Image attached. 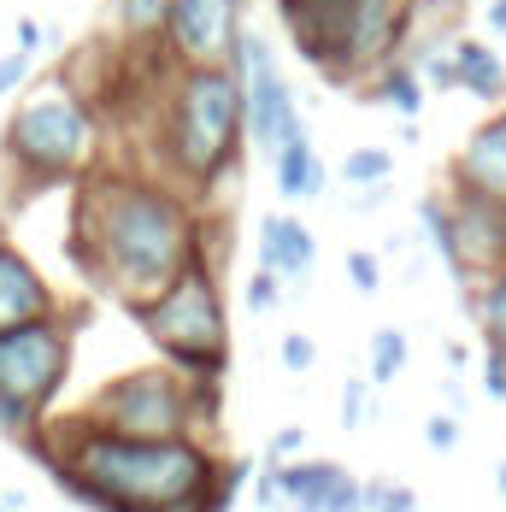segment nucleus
Wrapping results in <instances>:
<instances>
[{
	"instance_id": "obj_1",
	"label": "nucleus",
	"mask_w": 506,
	"mask_h": 512,
	"mask_svg": "<svg viewBox=\"0 0 506 512\" xmlns=\"http://www.w3.org/2000/svg\"><path fill=\"white\" fill-rule=\"evenodd\" d=\"M77 259L95 265L130 307H142L189 259H201V230L177 189L112 171L89 183L77 206Z\"/></svg>"
},
{
	"instance_id": "obj_2",
	"label": "nucleus",
	"mask_w": 506,
	"mask_h": 512,
	"mask_svg": "<svg viewBox=\"0 0 506 512\" xmlns=\"http://www.w3.org/2000/svg\"><path fill=\"white\" fill-rule=\"evenodd\" d=\"M48 477L95 512H206L224 507L212 495V460L183 436H77L71 460H48Z\"/></svg>"
},
{
	"instance_id": "obj_3",
	"label": "nucleus",
	"mask_w": 506,
	"mask_h": 512,
	"mask_svg": "<svg viewBox=\"0 0 506 512\" xmlns=\"http://www.w3.org/2000/svg\"><path fill=\"white\" fill-rule=\"evenodd\" d=\"M159 148L171 177H183L189 189H212L242 159L248 136H242V89L230 59L171 65L165 106H159Z\"/></svg>"
},
{
	"instance_id": "obj_4",
	"label": "nucleus",
	"mask_w": 506,
	"mask_h": 512,
	"mask_svg": "<svg viewBox=\"0 0 506 512\" xmlns=\"http://www.w3.org/2000/svg\"><path fill=\"white\" fill-rule=\"evenodd\" d=\"M283 30L306 65L330 83H365L383 59L406 48V0H277Z\"/></svg>"
},
{
	"instance_id": "obj_5",
	"label": "nucleus",
	"mask_w": 506,
	"mask_h": 512,
	"mask_svg": "<svg viewBox=\"0 0 506 512\" xmlns=\"http://www.w3.org/2000/svg\"><path fill=\"white\" fill-rule=\"evenodd\" d=\"M95 142H101V118L89 95L77 83H42L36 95L12 106L6 118V165H18L30 183H65V177H83L95 165Z\"/></svg>"
},
{
	"instance_id": "obj_6",
	"label": "nucleus",
	"mask_w": 506,
	"mask_h": 512,
	"mask_svg": "<svg viewBox=\"0 0 506 512\" xmlns=\"http://www.w3.org/2000/svg\"><path fill=\"white\" fill-rule=\"evenodd\" d=\"M142 330L159 342V354L189 377H218L224 354H230V318H224V295L212 283V265L189 259L153 301H142Z\"/></svg>"
},
{
	"instance_id": "obj_7",
	"label": "nucleus",
	"mask_w": 506,
	"mask_h": 512,
	"mask_svg": "<svg viewBox=\"0 0 506 512\" xmlns=\"http://www.w3.org/2000/svg\"><path fill=\"white\" fill-rule=\"evenodd\" d=\"M71 371V330L59 318H24L0 330V430H30Z\"/></svg>"
},
{
	"instance_id": "obj_8",
	"label": "nucleus",
	"mask_w": 506,
	"mask_h": 512,
	"mask_svg": "<svg viewBox=\"0 0 506 512\" xmlns=\"http://www.w3.org/2000/svg\"><path fill=\"white\" fill-rule=\"evenodd\" d=\"M230 71H236V89H242V136H248L253 154H277L295 130H301V95H295V83H289V71H283V59L277 48L259 36V30H236V42H230Z\"/></svg>"
},
{
	"instance_id": "obj_9",
	"label": "nucleus",
	"mask_w": 506,
	"mask_h": 512,
	"mask_svg": "<svg viewBox=\"0 0 506 512\" xmlns=\"http://www.w3.org/2000/svg\"><path fill=\"white\" fill-rule=\"evenodd\" d=\"M101 430L118 436H183L195 418V395L183 389L177 371H130L101 389Z\"/></svg>"
},
{
	"instance_id": "obj_10",
	"label": "nucleus",
	"mask_w": 506,
	"mask_h": 512,
	"mask_svg": "<svg viewBox=\"0 0 506 512\" xmlns=\"http://www.w3.org/2000/svg\"><path fill=\"white\" fill-rule=\"evenodd\" d=\"M242 0H171L165 12V42L171 65H206V59H224L236 30H242Z\"/></svg>"
},
{
	"instance_id": "obj_11",
	"label": "nucleus",
	"mask_w": 506,
	"mask_h": 512,
	"mask_svg": "<svg viewBox=\"0 0 506 512\" xmlns=\"http://www.w3.org/2000/svg\"><path fill=\"white\" fill-rule=\"evenodd\" d=\"M448 218H454L459 277H471V271H501V265H506V201H489V195L454 189Z\"/></svg>"
},
{
	"instance_id": "obj_12",
	"label": "nucleus",
	"mask_w": 506,
	"mask_h": 512,
	"mask_svg": "<svg viewBox=\"0 0 506 512\" xmlns=\"http://www.w3.org/2000/svg\"><path fill=\"white\" fill-rule=\"evenodd\" d=\"M454 189L506 201V106L489 112V118L465 136V148L454 154Z\"/></svg>"
},
{
	"instance_id": "obj_13",
	"label": "nucleus",
	"mask_w": 506,
	"mask_h": 512,
	"mask_svg": "<svg viewBox=\"0 0 506 512\" xmlns=\"http://www.w3.org/2000/svg\"><path fill=\"white\" fill-rule=\"evenodd\" d=\"M318 265V236L289 212H265L259 218V271H271L277 283H306Z\"/></svg>"
},
{
	"instance_id": "obj_14",
	"label": "nucleus",
	"mask_w": 506,
	"mask_h": 512,
	"mask_svg": "<svg viewBox=\"0 0 506 512\" xmlns=\"http://www.w3.org/2000/svg\"><path fill=\"white\" fill-rule=\"evenodd\" d=\"M48 312H53L48 277L18 254L12 242H0V330H12L24 318H48Z\"/></svg>"
},
{
	"instance_id": "obj_15",
	"label": "nucleus",
	"mask_w": 506,
	"mask_h": 512,
	"mask_svg": "<svg viewBox=\"0 0 506 512\" xmlns=\"http://www.w3.org/2000/svg\"><path fill=\"white\" fill-rule=\"evenodd\" d=\"M271 171H277V195H283V201H318L324 183H330V165L312 148V130H306V124L271 154Z\"/></svg>"
},
{
	"instance_id": "obj_16",
	"label": "nucleus",
	"mask_w": 506,
	"mask_h": 512,
	"mask_svg": "<svg viewBox=\"0 0 506 512\" xmlns=\"http://www.w3.org/2000/svg\"><path fill=\"white\" fill-rule=\"evenodd\" d=\"M448 53H454V89L477 95V101L506 95V53L489 36H459V42H448Z\"/></svg>"
},
{
	"instance_id": "obj_17",
	"label": "nucleus",
	"mask_w": 506,
	"mask_h": 512,
	"mask_svg": "<svg viewBox=\"0 0 506 512\" xmlns=\"http://www.w3.org/2000/svg\"><path fill=\"white\" fill-rule=\"evenodd\" d=\"M365 95H371V106L401 112V124H418V112H424V77H418V65L406 53H395V59H383L365 77Z\"/></svg>"
},
{
	"instance_id": "obj_18",
	"label": "nucleus",
	"mask_w": 506,
	"mask_h": 512,
	"mask_svg": "<svg viewBox=\"0 0 506 512\" xmlns=\"http://www.w3.org/2000/svg\"><path fill=\"white\" fill-rule=\"evenodd\" d=\"M165 12H171V0H118V6H112L118 42L130 53L159 48V42H165Z\"/></svg>"
},
{
	"instance_id": "obj_19",
	"label": "nucleus",
	"mask_w": 506,
	"mask_h": 512,
	"mask_svg": "<svg viewBox=\"0 0 506 512\" xmlns=\"http://www.w3.org/2000/svg\"><path fill=\"white\" fill-rule=\"evenodd\" d=\"M342 477V465H277V489H283V501H295V512H324V495H330V483Z\"/></svg>"
},
{
	"instance_id": "obj_20",
	"label": "nucleus",
	"mask_w": 506,
	"mask_h": 512,
	"mask_svg": "<svg viewBox=\"0 0 506 512\" xmlns=\"http://www.w3.org/2000/svg\"><path fill=\"white\" fill-rule=\"evenodd\" d=\"M418 224H424L430 254H442V259H448V271L459 277V248H454V218H448V201H442V195H424V201H418Z\"/></svg>"
},
{
	"instance_id": "obj_21",
	"label": "nucleus",
	"mask_w": 506,
	"mask_h": 512,
	"mask_svg": "<svg viewBox=\"0 0 506 512\" xmlns=\"http://www.w3.org/2000/svg\"><path fill=\"white\" fill-rule=\"evenodd\" d=\"M336 171H342V183H354V189H377V183L395 177V154H389V148H348Z\"/></svg>"
},
{
	"instance_id": "obj_22",
	"label": "nucleus",
	"mask_w": 506,
	"mask_h": 512,
	"mask_svg": "<svg viewBox=\"0 0 506 512\" xmlns=\"http://www.w3.org/2000/svg\"><path fill=\"white\" fill-rule=\"evenodd\" d=\"M401 371H406V336L395 324H383V330L371 336V377H365V383L383 389V383H395Z\"/></svg>"
},
{
	"instance_id": "obj_23",
	"label": "nucleus",
	"mask_w": 506,
	"mask_h": 512,
	"mask_svg": "<svg viewBox=\"0 0 506 512\" xmlns=\"http://www.w3.org/2000/svg\"><path fill=\"white\" fill-rule=\"evenodd\" d=\"M477 318H483V336L506 348V265L489 277V289H483V301H477Z\"/></svg>"
},
{
	"instance_id": "obj_24",
	"label": "nucleus",
	"mask_w": 506,
	"mask_h": 512,
	"mask_svg": "<svg viewBox=\"0 0 506 512\" xmlns=\"http://www.w3.org/2000/svg\"><path fill=\"white\" fill-rule=\"evenodd\" d=\"M30 77H36V53H24V48L0 53V101H12L18 89H30Z\"/></svg>"
},
{
	"instance_id": "obj_25",
	"label": "nucleus",
	"mask_w": 506,
	"mask_h": 512,
	"mask_svg": "<svg viewBox=\"0 0 506 512\" xmlns=\"http://www.w3.org/2000/svg\"><path fill=\"white\" fill-rule=\"evenodd\" d=\"M418 77L430 83V89H454V53H448V42H436V48H424L418 59Z\"/></svg>"
},
{
	"instance_id": "obj_26",
	"label": "nucleus",
	"mask_w": 506,
	"mask_h": 512,
	"mask_svg": "<svg viewBox=\"0 0 506 512\" xmlns=\"http://www.w3.org/2000/svg\"><path fill=\"white\" fill-rule=\"evenodd\" d=\"M418 507V495H412V489H395V483H371V489H365V512H412Z\"/></svg>"
},
{
	"instance_id": "obj_27",
	"label": "nucleus",
	"mask_w": 506,
	"mask_h": 512,
	"mask_svg": "<svg viewBox=\"0 0 506 512\" xmlns=\"http://www.w3.org/2000/svg\"><path fill=\"white\" fill-rule=\"evenodd\" d=\"M348 277H354L359 295H377V289H383V265H377V254L354 248V254H348Z\"/></svg>"
},
{
	"instance_id": "obj_28",
	"label": "nucleus",
	"mask_w": 506,
	"mask_h": 512,
	"mask_svg": "<svg viewBox=\"0 0 506 512\" xmlns=\"http://www.w3.org/2000/svg\"><path fill=\"white\" fill-rule=\"evenodd\" d=\"M242 301H248V312H271L277 301H283V289H277V277H271V271H253L248 289H242Z\"/></svg>"
},
{
	"instance_id": "obj_29",
	"label": "nucleus",
	"mask_w": 506,
	"mask_h": 512,
	"mask_svg": "<svg viewBox=\"0 0 506 512\" xmlns=\"http://www.w3.org/2000/svg\"><path fill=\"white\" fill-rule=\"evenodd\" d=\"M324 512H365V489H359L348 471L330 483V495H324Z\"/></svg>"
},
{
	"instance_id": "obj_30",
	"label": "nucleus",
	"mask_w": 506,
	"mask_h": 512,
	"mask_svg": "<svg viewBox=\"0 0 506 512\" xmlns=\"http://www.w3.org/2000/svg\"><path fill=\"white\" fill-rule=\"evenodd\" d=\"M424 442H430L436 454H448V448H459V418H454V412H436V418L424 424Z\"/></svg>"
},
{
	"instance_id": "obj_31",
	"label": "nucleus",
	"mask_w": 506,
	"mask_h": 512,
	"mask_svg": "<svg viewBox=\"0 0 506 512\" xmlns=\"http://www.w3.org/2000/svg\"><path fill=\"white\" fill-rule=\"evenodd\" d=\"M283 365H289V371H312V365H318V342L301 336V330H295V336H283Z\"/></svg>"
},
{
	"instance_id": "obj_32",
	"label": "nucleus",
	"mask_w": 506,
	"mask_h": 512,
	"mask_svg": "<svg viewBox=\"0 0 506 512\" xmlns=\"http://www.w3.org/2000/svg\"><path fill=\"white\" fill-rule=\"evenodd\" d=\"M365 395H371V383L348 377V389H342V424H348V430H359V424H365Z\"/></svg>"
},
{
	"instance_id": "obj_33",
	"label": "nucleus",
	"mask_w": 506,
	"mask_h": 512,
	"mask_svg": "<svg viewBox=\"0 0 506 512\" xmlns=\"http://www.w3.org/2000/svg\"><path fill=\"white\" fill-rule=\"evenodd\" d=\"M483 389H489L495 401H506V348H495V342H489V354H483Z\"/></svg>"
},
{
	"instance_id": "obj_34",
	"label": "nucleus",
	"mask_w": 506,
	"mask_h": 512,
	"mask_svg": "<svg viewBox=\"0 0 506 512\" xmlns=\"http://www.w3.org/2000/svg\"><path fill=\"white\" fill-rule=\"evenodd\" d=\"M12 48H24V53H42V48H48V30H42L36 18H18V24H12Z\"/></svg>"
},
{
	"instance_id": "obj_35",
	"label": "nucleus",
	"mask_w": 506,
	"mask_h": 512,
	"mask_svg": "<svg viewBox=\"0 0 506 512\" xmlns=\"http://www.w3.org/2000/svg\"><path fill=\"white\" fill-rule=\"evenodd\" d=\"M483 36L506 42V0H483Z\"/></svg>"
},
{
	"instance_id": "obj_36",
	"label": "nucleus",
	"mask_w": 506,
	"mask_h": 512,
	"mask_svg": "<svg viewBox=\"0 0 506 512\" xmlns=\"http://www.w3.org/2000/svg\"><path fill=\"white\" fill-rule=\"evenodd\" d=\"M301 448H306V430H295V424L271 436V460H289V454H301Z\"/></svg>"
},
{
	"instance_id": "obj_37",
	"label": "nucleus",
	"mask_w": 506,
	"mask_h": 512,
	"mask_svg": "<svg viewBox=\"0 0 506 512\" xmlns=\"http://www.w3.org/2000/svg\"><path fill=\"white\" fill-rule=\"evenodd\" d=\"M253 501H259V507H277V501H283V489H277V471H265V477L253 483Z\"/></svg>"
},
{
	"instance_id": "obj_38",
	"label": "nucleus",
	"mask_w": 506,
	"mask_h": 512,
	"mask_svg": "<svg viewBox=\"0 0 506 512\" xmlns=\"http://www.w3.org/2000/svg\"><path fill=\"white\" fill-rule=\"evenodd\" d=\"M495 477H501V495H506V465H501V471H495Z\"/></svg>"
},
{
	"instance_id": "obj_39",
	"label": "nucleus",
	"mask_w": 506,
	"mask_h": 512,
	"mask_svg": "<svg viewBox=\"0 0 506 512\" xmlns=\"http://www.w3.org/2000/svg\"><path fill=\"white\" fill-rule=\"evenodd\" d=\"M0 512H6V501H0Z\"/></svg>"
}]
</instances>
